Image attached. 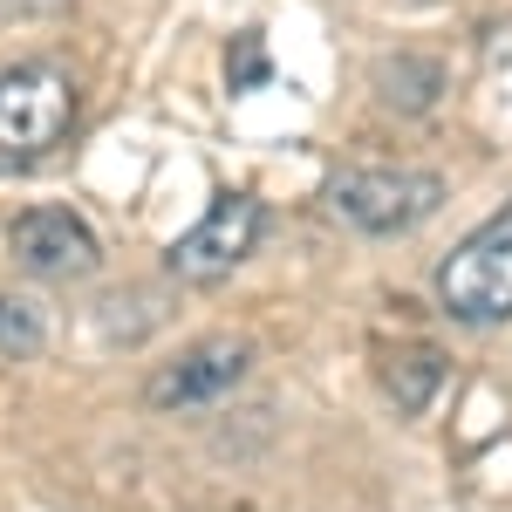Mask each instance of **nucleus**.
Listing matches in <instances>:
<instances>
[{
    "label": "nucleus",
    "mask_w": 512,
    "mask_h": 512,
    "mask_svg": "<svg viewBox=\"0 0 512 512\" xmlns=\"http://www.w3.org/2000/svg\"><path fill=\"white\" fill-rule=\"evenodd\" d=\"M76 123V89L48 62L0 69V158H41Z\"/></svg>",
    "instance_id": "obj_1"
},
{
    "label": "nucleus",
    "mask_w": 512,
    "mask_h": 512,
    "mask_svg": "<svg viewBox=\"0 0 512 512\" xmlns=\"http://www.w3.org/2000/svg\"><path fill=\"white\" fill-rule=\"evenodd\" d=\"M437 301H444V315L465 321V328L512 321V239L478 226V233L437 267Z\"/></svg>",
    "instance_id": "obj_2"
},
{
    "label": "nucleus",
    "mask_w": 512,
    "mask_h": 512,
    "mask_svg": "<svg viewBox=\"0 0 512 512\" xmlns=\"http://www.w3.org/2000/svg\"><path fill=\"white\" fill-rule=\"evenodd\" d=\"M328 198L355 233H410L444 205V178L437 171H342Z\"/></svg>",
    "instance_id": "obj_3"
},
{
    "label": "nucleus",
    "mask_w": 512,
    "mask_h": 512,
    "mask_svg": "<svg viewBox=\"0 0 512 512\" xmlns=\"http://www.w3.org/2000/svg\"><path fill=\"white\" fill-rule=\"evenodd\" d=\"M260 226H267V212H260V198H246V192H226V198H212V212L198 219L192 233H178L171 239V274L178 280H198V287H212V280H226L253 253V239H260Z\"/></svg>",
    "instance_id": "obj_4"
},
{
    "label": "nucleus",
    "mask_w": 512,
    "mask_h": 512,
    "mask_svg": "<svg viewBox=\"0 0 512 512\" xmlns=\"http://www.w3.org/2000/svg\"><path fill=\"white\" fill-rule=\"evenodd\" d=\"M7 246H14V260L41 280H89L103 267L96 233L82 226L76 212H62V205H28V212L7 226Z\"/></svg>",
    "instance_id": "obj_5"
},
{
    "label": "nucleus",
    "mask_w": 512,
    "mask_h": 512,
    "mask_svg": "<svg viewBox=\"0 0 512 512\" xmlns=\"http://www.w3.org/2000/svg\"><path fill=\"white\" fill-rule=\"evenodd\" d=\"M246 342H198V349H185L178 362H164L158 376H151V403L158 410H171V403H212V396H226L246 376Z\"/></svg>",
    "instance_id": "obj_6"
},
{
    "label": "nucleus",
    "mask_w": 512,
    "mask_h": 512,
    "mask_svg": "<svg viewBox=\"0 0 512 512\" xmlns=\"http://www.w3.org/2000/svg\"><path fill=\"white\" fill-rule=\"evenodd\" d=\"M437 383H444V355L437 349H403V355H390V396H396V410L403 417H417L424 403L437 396Z\"/></svg>",
    "instance_id": "obj_7"
},
{
    "label": "nucleus",
    "mask_w": 512,
    "mask_h": 512,
    "mask_svg": "<svg viewBox=\"0 0 512 512\" xmlns=\"http://www.w3.org/2000/svg\"><path fill=\"white\" fill-rule=\"evenodd\" d=\"M35 349H41V321H35V308L0 294V362H28Z\"/></svg>",
    "instance_id": "obj_8"
},
{
    "label": "nucleus",
    "mask_w": 512,
    "mask_h": 512,
    "mask_svg": "<svg viewBox=\"0 0 512 512\" xmlns=\"http://www.w3.org/2000/svg\"><path fill=\"white\" fill-rule=\"evenodd\" d=\"M226 76H233V89H260V82H267V48H260V35H239L233 41Z\"/></svg>",
    "instance_id": "obj_9"
},
{
    "label": "nucleus",
    "mask_w": 512,
    "mask_h": 512,
    "mask_svg": "<svg viewBox=\"0 0 512 512\" xmlns=\"http://www.w3.org/2000/svg\"><path fill=\"white\" fill-rule=\"evenodd\" d=\"M485 233H506V239H512V205L499 212V219H485Z\"/></svg>",
    "instance_id": "obj_10"
}]
</instances>
